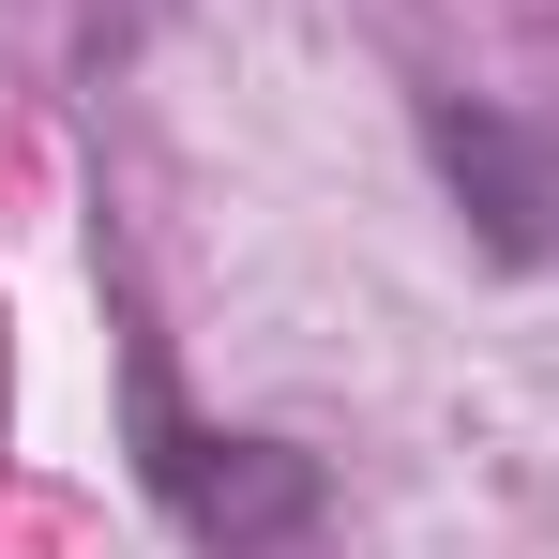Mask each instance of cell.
<instances>
[{
  "label": "cell",
  "instance_id": "6da1fadb",
  "mask_svg": "<svg viewBox=\"0 0 559 559\" xmlns=\"http://www.w3.org/2000/svg\"><path fill=\"white\" fill-rule=\"evenodd\" d=\"M121 408H136V484L182 514L197 559H273V545L318 530L333 484L287 454V439H227V424H197L182 393H167V348H152V333L121 348Z\"/></svg>",
  "mask_w": 559,
  "mask_h": 559
},
{
  "label": "cell",
  "instance_id": "7a4b0ae2",
  "mask_svg": "<svg viewBox=\"0 0 559 559\" xmlns=\"http://www.w3.org/2000/svg\"><path fill=\"white\" fill-rule=\"evenodd\" d=\"M424 152H439V182L484 212V242H499V258H545V242H559V152L530 136V121L424 92Z\"/></svg>",
  "mask_w": 559,
  "mask_h": 559
}]
</instances>
